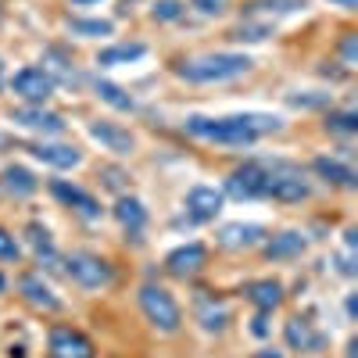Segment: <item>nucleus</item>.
Returning a JSON list of instances; mask_svg holds the SVG:
<instances>
[{
    "instance_id": "nucleus-1",
    "label": "nucleus",
    "mask_w": 358,
    "mask_h": 358,
    "mask_svg": "<svg viewBox=\"0 0 358 358\" xmlns=\"http://www.w3.org/2000/svg\"><path fill=\"white\" fill-rule=\"evenodd\" d=\"M183 129L197 140H212V143H226V147H248L265 133H276L280 129V118L276 115H226V118H204V115H190Z\"/></svg>"
},
{
    "instance_id": "nucleus-2",
    "label": "nucleus",
    "mask_w": 358,
    "mask_h": 358,
    "mask_svg": "<svg viewBox=\"0 0 358 358\" xmlns=\"http://www.w3.org/2000/svg\"><path fill=\"white\" fill-rule=\"evenodd\" d=\"M251 69V57L248 54H208V57H194L179 69L187 83H226L236 79Z\"/></svg>"
},
{
    "instance_id": "nucleus-3",
    "label": "nucleus",
    "mask_w": 358,
    "mask_h": 358,
    "mask_svg": "<svg viewBox=\"0 0 358 358\" xmlns=\"http://www.w3.org/2000/svg\"><path fill=\"white\" fill-rule=\"evenodd\" d=\"M140 308H143L147 322H151L155 330H162V334H176L179 322H183V312H179L176 297L165 287H155V283L140 290Z\"/></svg>"
},
{
    "instance_id": "nucleus-4",
    "label": "nucleus",
    "mask_w": 358,
    "mask_h": 358,
    "mask_svg": "<svg viewBox=\"0 0 358 358\" xmlns=\"http://www.w3.org/2000/svg\"><path fill=\"white\" fill-rule=\"evenodd\" d=\"M65 273L86 290H97V287L111 283V265L97 255H86V251H76L65 258Z\"/></svg>"
},
{
    "instance_id": "nucleus-5",
    "label": "nucleus",
    "mask_w": 358,
    "mask_h": 358,
    "mask_svg": "<svg viewBox=\"0 0 358 358\" xmlns=\"http://www.w3.org/2000/svg\"><path fill=\"white\" fill-rule=\"evenodd\" d=\"M262 197H273V201H305L308 197V183L301 172L294 169H265V187Z\"/></svg>"
},
{
    "instance_id": "nucleus-6",
    "label": "nucleus",
    "mask_w": 358,
    "mask_h": 358,
    "mask_svg": "<svg viewBox=\"0 0 358 358\" xmlns=\"http://www.w3.org/2000/svg\"><path fill=\"white\" fill-rule=\"evenodd\" d=\"M262 187H265V169L255 165V162L233 169L229 179H226V194L236 197V201H255V197H262Z\"/></svg>"
},
{
    "instance_id": "nucleus-7",
    "label": "nucleus",
    "mask_w": 358,
    "mask_h": 358,
    "mask_svg": "<svg viewBox=\"0 0 358 358\" xmlns=\"http://www.w3.org/2000/svg\"><path fill=\"white\" fill-rule=\"evenodd\" d=\"M50 358H94V344L79 330L57 326V330H50Z\"/></svg>"
},
{
    "instance_id": "nucleus-8",
    "label": "nucleus",
    "mask_w": 358,
    "mask_h": 358,
    "mask_svg": "<svg viewBox=\"0 0 358 358\" xmlns=\"http://www.w3.org/2000/svg\"><path fill=\"white\" fill-rule=\"evenodd\" d=\"M11 86H15L18 97L33 101V104H43V101L54 94V79H50L43 69H22V72L11 79Z\"/></svg>"
},
{
    "instance_id": "nucleus-9",
    "label": "nucleus",
    "mask_w": 358,
    "mask_h": 358,
    "mask_svg": "<svg viewBox=\"0 0 358 358\" xmlns=\"http://www.w3.org/2000/svg\"><path fill=\"white\" fill-rule=\"evenodd\" d=\"M222 212V190L215 187H194L187 194V215L194 222H212Z\"/></svg>"
},
{
    "instance_id": "nucleus-10",
    "label": "nucleus",
    "mask_w": 358,
    "mask_h": 358,
    "mask_svg": "<svg viewBox=\"0 0 358 358\" xmlns=\"http://www.w3.org/2000/svg\"><path fill=\"white\" fill-rule=\"evenodd\" d=\"M262 236H265V229L255 226V222H229V226H222V233H219V244H222L226 251H244V248L262 244Z\"/></svg>"
},
{
    "instance_id": "nucleus-11",
    "label": "nucleus",
    "mask_w": 358,
    "mask_h": 358,
    "mask_svg": "<svg viewBox=\"0 0 358 358\" xmlns=\"http://www.w3.org/2000/svg\"><path fill=\"white\" fill-rule=\"evenodd\" d=\"M11 118L22 129H33V133H62L65 129V118L54 111H43V108H18Z\"/></svg>"
},
{
    "instance_id": "nucleus-12",
    "label": "nucleus",
    "mask_w": 358,
    "mask_h": 358,
    "mask_svg": "<svg viewBox=\"0 0 358 358\" xmlns=\"http://www.w3.org/2000/svg\"><path fill=\"white\" fill-rule=\"evenodd\" d=\"M50 194L57 197V201H65L69 208H76V212L83 215V219H101V204L90 197L86 190H79V187H69V183H50Z\"/></svg>"
},
{
    "instance_id": "nucleus-13",
    "label": "nucleus",
    "mask_w": 358,
    "mask_h": 358,
    "mask_svg": "<svg viewBox=\"0 0 358 358\" xmlns=\"http://www.w3.org/2000/svg\"><path fill=\"white\" fill-rule=\"evenodd\" d=\"M204 258H208L204 244H187V248H176V251L165 258V265H169L172 276H194L197 268L204 265Z\"/></svg>"
},
{
    "instance_id": "nucleus-14",
    "label": "nucleus",
    "mask_w": 358,
    "mask_h": 358,
    "mask_svg": "<svg viewBox=\"0 0 358 358\" xmlns=\"http://www.w3.org/2000/svg\"><path fill=\"white\" fill-rule=\"evenodd\" d=\"M308 248V241H305V233H297V229H283V233H276L273 241L265 244V258H273V262H283V258H297Z\"/></svg>"
},
{
    "instance_id": "nucleus-15",
    "label": "nucleus",
    "mask_w": 358,
    "mask_h": 358,
    "mask_svg": "<svg viewBox=\"0 0 358 358\" xmlns=\"http://www.w3.org/2000/svg\"><path fill=\"white\" fill-rule=\"evenodd\" d=\"M90 136H94L97 143H104L108 151H115V155H129L136 147V140L126 129H118L115 122H94V126H90Z\"/></svg>"
},
{
    "instance_id": "nucleus-16",
    "label": "nucleus",
    "mask_w": 358,
    "mask_h": 358,
    "mask_svg": "<svg viewBox=\"0 0 358 358\" xmlns=\"http://www.w3.org/2000/svg\"><path fill=\"white\" fill-rule=\"evenodd\" d=\"M29 151H33V158H40L43 165H54V169H76L83 162L76 147H65V143H36Z\"/></svg>"
},
{
    "instance_id": "nucleus-17",
    "label": "nucleus",
    "mask_w": 358,
    "mask_h": 358,
    "mask_svg": "<svg viewBox=\"0 0 358 358\" xmlns=\"http://www.w3.org/2000/svg\"><path fill=\"white\" fill-rule=\"evenodd\" d=\"M18 290L25 294V301H29V305H36V308H43V312H57V308H62V301H57V297H54L36 276H22Z\"/></svg>"
},
{
    "instance_id": "nucleus-18",
    "label": "nucleus",
    "mask_w": 358,
    "mask_h": 358,
    "mask_svg": "<svg viewBox=\"0 0 358 358\" xmlns=\"http://www.w3.org/2000/svg\"><path fill=\"white\" fill-rule=\"evenodd\" d=\"M115 219L122 222L129 233H140V229L147 226V208H143L136 197H118V204H115Z\"/></svg>"
},
{
    "instance_id": "nucleus-19",
    "label": "nucleus",
    "mask_w": 358,
    "mask_h": 358,
    "mask_svg": "<svg viewBox=\"0 0 358 358\" xmlns=\"http://www.w3.org/2000/svg\"><path fill=\"white\" fill-rule=\"evenodd\" d=\"M287 344H290V348H301V351H319L326 341H322V334L312 330L308 322L290 319V322H287Z\"/></svg>"
},
{
    "instance_id": "nucleus-20",
    "label": "nucleus",
    "mask_w": 358,
    "mask_h": 358,
    "mask_svg": "<svg viewBox=\"0 0 358 358\" xmlns=\"http://www.w3.org/2000/svg\"><path fill=\"white\" fill-rule=\"evenodd\" d=\"M248 297H251L262 312H273V308L283 301V287H280L276 280H258V283L248 287Z\"/></svg>"
},
{
    "instance_id": "nucleus-21",
    "label": "nucleus",
    "mask_w": 358,
    "mask_h": 358,
    "mask_svg": "<svg viewBox=\"0 0 358 358\" xmlns=\"http://www.w3.org/2000/svg\"><path fill=\"white\" fill-rule=\"evenodd\" d=\"M4 190L15 194V197H29L36 190V179H33V172L22 169V165H8L4 169Z\"/></svg>"
},
{
    "instance_id": "nucleus-22",
    "label": "nucleus",
    "mask_w": 358,
    "mask_h": 358,
    "mask_svg": "<svg viewBox=\"0 0 358 358\" xmlns=\"http://www.w3.org/2000/svg\"><path fill=\"white\" fill-rule=\"evenodd\" d=\"M143 54H147L143 43H118L97 54V65H126V62H140Z\"/></svg>"
},
{
    "instance_id": "nucleus-23",
    "label": "nucleus",
    "mask_w": 358,
    "mask_h": 358,
    "mask_svg": "<svg viewBox=\"0 0 358 358\" xmlns=\"http://www.w3.org/2000/svg\"><path fill=\"white\" fill-rule=\"evenodd\" d=\"M315 172L326 179V183H337V187H355V172L348 165H341L337 158H315Z\"/></svg>"
},
{
    "instance_id": "nucleus-24",
    "label": "nucleus",
    "mask_w": 358,
    "mask_h": 358,
    "mask_svg": "<svg viewBox=\"0 0 358 358\" xmlns=\"http://www.w3.org/2000/svg\"><path fill=\"white\" fill-rule=\"evenodd\" d=\"M97 94H101V101H108L111 108H118V111H133V97L129 94H122L115 83H104V79H97Z\"/></svg>"
},
{
    "instance_id": "nucleus-25",
    "label": "nucleus",
    "mask_w": 358,
    "mask_h": 358,
    "mask_svg": "<svg viewBox=\"0 0 358 358\" xmlns=\"http://www.w3.org/2000/svg\"><path fill=\"white\" fill-rule=\"evenodd\" d=\"M69 29L76 36H111V22H104V18H90V22H79V18H72L69 22Z\"/></svg>"
},
{
    "instance_id": "nucleus-26",
    "label": "nucleus",
    "mask_w": 358,
    "mask_h": 358,
    "mask_svg": "<svg viewBox=\"0 0 358 358\" xmlns=\"http://www.w3.org/2000/svg\"><path fill=\"white\" fill-rule=\"evenodd\" d=\"M326 129L351 136V133L358 129V115H355V111H334V115H326Z\"/></svg>"
},
{
    "instance_id": "nucleus-27",
    "label": "nucleus",
    "mask_w": 358,
    "mask_h": 358,
    "mask_svg": "<svg viewBox=\"0 0 358 358\" xmlns=\"http://www.w3.org/2000/svg\"><path fill=\"white\" fill-rule=\"evenodd\" d=\"M29 241H33V248H36L40 258H43V255H47V258L54 255V241H50V233H47L43 226H36V222L29 226Z\"/></svg>"
},
{
    "instance_id": "nucleus-28",
    "label": "nucleus",
    "mask_w": 358,
    "mask_h": 358,
    "mask_svg": "<svg viewBox=\"0 0 358 358\" xmlns=\"http://www.w3.org/2000/svg\"><path fill=\"white\" fill-rule=\"evenodd\" d=\"M18 258V244L8 229H0V262H15Z\"/></svg>"
},
{
    "instance_id": "nucleus-29",
    "label": "nucleus",
    "mask_w": 358,
    "mask_h": 358,
    "mask_svg": "<svg viewBox=\"0 0 358 358\" xmlns=\"http://www.w3.org/2000/svg\"><path fill=\"white\" fill-rule=\"evenodd\" d=\"M201 322H204V330H222V326H226V312L222 308H204Z\"/></svg>"
},
{
    "instance_id": "nucleus-30",
    "label": "nucleus",
    "mask_w": 358,
    "mask_h": 358,
    "mask_svg": "<svg viewBox=\"0 0 358 358\" xmlns=\"http://www.w3.org/2000/svg\"><path fill=\"white\" fill-rule=\"evenodd\" d=\"M179 11H183V4H176V0H162V4H155V18H162V22L179 18Z\"/></svg>"
},
{
    "instance_id": "nucleus-31",
    "label": "nucleus",
    "mask_w": 358,
    "mask_h": 358,
    "mask_svg": "<svg viewBox=\"0 0 358 358\" xmlns=\"http://www.w3.org/2000/svg\"><path fill=\"white\" fill-rule=\"evenodd\" d=\"M194 8L201 15H222L226 11V0H194Z\"/></svg>"
},
{
    "instance_id": "nucleus-32",
    "label": "nucleus",
    "mask_w": 358,
    "mask_h": 358,
    "mask_svg": "<svg viewBox=\"0 0 358 358\" xmlns=\"http://www.w3.org/2000/svg\"><path fill=\"white\" fill-rule=\"evenodd\" d=\"M268 29L265 25H241V33H236V40H265Z\"/></svg>"
},
{
    "instance_id": "nucleus-33",
    "label": "nucleus",
    "mask_w": 358,
    "mask_h": 358,
    "mask_svg": "<svg viewBox=\"0 0 358 358\" xmlns=\"http://www.w3.org/2000/svg\"><path fill=\"white\" fill-rule=\"evenodd\" d=\"M251 330H255V337H265V334H268V319H265V312L255 315V326H251Z\"/></svg>"
},
{
    "instance_id": "nucleus-34",
    "label": "nucleus",
    "mask_w": 358,
    "mask_h": 358,
    "mask_svg": "<svg viewBox=\"0 0 358 358\" xmlns=\"http://www.w3.org/2000/svg\"><path fill=\"white\" fill-rule=\"evenodd\" d=\"M104 176H108V187H122V172L118 169H104Z\"/></svg>"
},
{
    "instance_id": "nucleus-35",
    "label": "nucleus",
    "mask_w": 358,
    "mask_h": 358,
    "mask_svg": "<svg viewBox=\"0 0 358 358\" xmlns=\"http://www.w3.org/2000/svg\"><path fill=\"white\" fill-rule=\"evenodd\" d=\"M341 50H344V62H355V36H348Z\"/></svg>"
},
{
    "instance_id": "nucleus-36",
    "label": "nucleus",
    "mask_w": 358,
    "mask_h": 358,
    "mask_svg": "<svg viewBox=\"0 0 358 358\" xmlns=\"http://www.w3.org/2000/svg\"><path fill=\"white\" fill-rule=\"evenodd\" d=\"M255 358H283V351H273V348H265V351H258Z\"/></svg>"
},
{
    "instance_id": "nucleus-37",
    "label": "nucleus",
    "mask_w": 358,
    "mask_h": 358,
    "mask_svg": "<svg viewBox=\"0 0 358 358\" xmlns=\"http://www.w3.org/2000/svg\"><path fill=\"white\" fill-rule=\"evenodd\" d=\"M330 4H341V8H355V0H330Z\"/></svg>"
},
{
    "instance_id": "nucleus-38",
    "label": "nucleus",
    "mask_w": 358,
    "mask_h": 358,
    "mask_svg": "<svg viewBox=\"0 0 358 358\" xmlns=\"http://www.w3.org/2000/svg\"><path fill=\"white\" fill-rule=\"evenodd\" d=\"M72 4H97V0H72Z\"/></svg>"
},
{
    "instance_id": "nucleus-39",
    "label": "nucleus",
    "mask_w": 358,
    "mask_h": 358,
    "mask_svg": "<svg viewBox=\"0 0 358 358\" xmlns=\"http://www.w3.org/2000/svg\"><path fill=\"white\" fill-rule=\"evenodd\" d=\"M0 86H4V62H0Z\"/></svg>"
},
{
    "instance_id": "nucleus-40",
    "label": "nucleus",
    "mask_w": 358,
    "mask_h": 358,
    "mask_svg": "<svg viewBox=\"0 0 358 358\" xmlns=\"http://www.w3.org/2000/svg\"><path fill=\"white\" fill-rule=\"evenodd\" d=\"M0 287H4V276H0Z\"/></svg>"
}]
</instances>
